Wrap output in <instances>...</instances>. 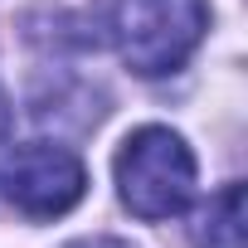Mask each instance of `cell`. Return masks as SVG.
I'll list each match as a JSON object with an SVG mask.
<instances>
[{
  "instance_id": "6da1fadb",
  "label": "cell",
  "mask_w": 248,
  "mask_h": 248,
  "mask_svg": "<svg viewBox=\"0 0 248 248\" xmlns=\"http://www.w3.org/2000/svg\"><path fill=\"white\" fill-rule=\"evenodd\" d=\"M117 195L137 219L161 224L195 195V151L170 127H137L117 151Z\"/></svg>"
},
{
  "instance_id": "7a4b0ae2",
  "label": "cell",
  "mask_w": 248,
  "mask_h": 248,
  "mask_svg": "<svg viewBox=\"0 0 248 248\" xmlns=\"http://www.w3.org/2000/svg\"><path fill=\"white\" fill-rule=\"evenodd\" d=\"M204 30H209L204 0H117V10H112L117 54L141 78L175 73L200 49Z\"/></svg>"
},
{
  "instance_id": "3957f363",
  "label": "cell",
  "mask_w": 248,
  "mask_h": 248,
  "mask_svg": "<svg viewBox=\"0 0 248 248\" xmlns=\"http://www.w3.org/2000/svg\"><path fill=\"white\" fill-rule=\"evenodd\" d=\"M0 185H5V200L25 214V219H59L68 214L83 190H88V170L68 146L54 141H25L5 156L0 166Z\"/></svg>"
},
{
  "instance_id": "277c9868",
  "label": "cell",
  "mask_w": 248,
  "mask_h": 248,
  "mask_svg": "<svg viewBox=\"0 0 248 248\" xmlns=\"http://www.w3.org/2000/svg\"><path fill=\"white\" fill-rule=\"evenodd\" d=\"M195 248H243V185L229 180L209 204H200L190 224Z\"/></svg>"
},
{
  "instance_id": "5b68a950",
  "label": "cell",
  "mask_w": 248,
  "mask_h": 248,
  "mask_svg": "<svg viewBox=\"0 0 248 248\" xmlns=\"http://www.w3.org/2000/svg\"><path fill=\"white\" fill-rule=\"evenodd\" d=\"M68 248H132V243H122V238H78Z\"/></svg>"
},
{
  "instance_id": "8992f818",
  "label": "cell",
  "mask_w": 248,
  "mask_h": 248,
  "mask_svg": "<svg viewBox=\"0 0 248 248\" xmlns=\"http://www.w3.org/2000/svg\"><path fill=\"white\" fill-rule=\"evenodd\" d=\"M10 137V97H5V88H0V141Z\"/></svg>"
}]
</instances>
